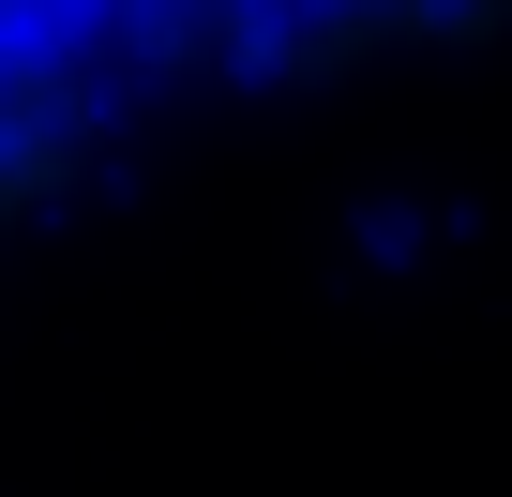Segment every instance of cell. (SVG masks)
<instances>
[{"label":"cell","instance_id":"6da1fadb","mask_svg":"<svg viewBox=\"0 0 512 497\" xmlns=\"http://www.w3.org/2000/svg\"><path fill=\"white\" fill-rule=\"evenodd\" d=\"M106 121H121V61L46 0H0V241H31L106 166Z\"/></svg>","mask_w":512,"mask_h":497}]
</instances>
